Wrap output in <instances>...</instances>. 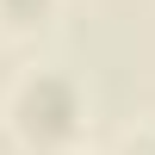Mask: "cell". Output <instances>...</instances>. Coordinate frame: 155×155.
<instances>
[{
  "label": "cell",
  "instance_id": "6da1fadb",
  "mask_svg": "<svg viewBox=\"0 0 155 155\" xmlns=\"http://www.w3.org/2000/svg\"><path fill=\"white\" fill-rule=\"evenodd\" d=\"M137 155H155V137H143V149H137Z\"/></svg>",
  "mask_w": 155,
  "mask_h": 155
}]
</instances>
